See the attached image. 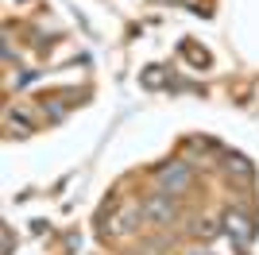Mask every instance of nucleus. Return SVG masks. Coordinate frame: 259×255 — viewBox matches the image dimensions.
<instances>
[{
    "label": "nucleus",
    "mask_w": 259,
    "mask_h": 255,
    "mask_svg": "<svg viewBox=\"0 0 259 255\" xmlns=\"http://www.w3.org/2000/svg\"><path fill=\"white\" fill-rule=\"evenodd\" d=\"M147 209H151V217H159V221H170V217H174V209L166 201H151Z\"/></svg>",
    "instance_id": "f03ea898"
},
{
    "label": "nucleus",
    "mask_w": 259,
    "mask_h": 255,
    "mask_svg": "<svg viewBox=\"0 0 259 255\" xmlns=\"http://www.w3.org/2000/svg\"><path fill=\"white\" fill-rule=\"evenodd\" d=\"M186 182H190V170H186V166H178V162L162 170V186H166V190H182Z\"/></svg>",
    "instance_id": "f257e3e1"
}]
</instances>
